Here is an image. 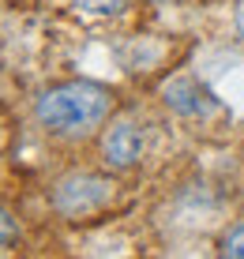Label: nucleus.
<instances>
[{"mask_svg": "<svg viewBox=\"0 0 244 259\" xmlns=\"http://www.w3.org/2000/svg\"><path fill=\"white\" fill-rule=\"evenodd\" d=\"M109 105H113L109 91H102L98 83H60V87H49L38 98L34 117L53 136L83 139L105 120Z\"/></svg>", "mask_w": 244, "mask_h": 259, "instance_id": "1", "label": "nucleus"}, {"mask_svg": "<svg viewBox=\"0 0 244 259\" xmlns=\"http://www.w3.org/2000/svg\"><path fill=\"white\" fill-rule=\"evenodd\" d=\"M109 195H113L109 181L90 177V173H71V177H64V181L57 184L53 203H57V210L68 214V218H83V214H94L98 207H105Z\"/></svg>", "mask_w": 244, "mask_h": 259, "instance_id": "2", "label": "nucleus"}, {"mask_svg": "<svg viewBox=\"0 0 244 259\" xmlns=\"http://www.w3.org/2000/svg\"><path fill=\"white\" fill-rule=\"evenodd\" d=\"M161 98H166V105L180 117H207V113L218 109V102H214V94L207 91L203 83H195V79H173V83L161 87Z\"/></svg>", "mask_w": 244, "mask_h": 259, "instance_id": "3", "label": "nucleus"}, {"mask_svg": "<svg viewBox=\"0 0 244 259\" xmlns=\"http://www.w3.org/2000/svg\"><path fill=\"white\" fill-rule=\"evenodd\" d=\"M102 154L113 169H132L143 158V132L135 128L132 120L109 124V132H105V139H102Z\"/></svg>", "mask_w": 244, "mask_h": 259, "instance_id": "4", "label": "nucleus"}, {"mask_svg": "<svg viewBox=\"0 0 244 259\" xmlns=\"http://www.w3.org/2000/svg\"><path fill=\"white\" fill-rule=\"evenodd\" d=\"M79 12H90V15H116L124 8V0H71Z\"/></svg>", "mask_w": 244, "mask_h": 259, "instance_id": "5", "label": "nucleus"}, {"mask_svg": "<svg viewBox=\"0 0 244 259\" xmlns=\"http://www.w3.org/2000/svg\"><path fill=\"white\" fill-rule=\"evenodd\" d=\"M222 255H229V259H244V226H233L229 233L222 237Z\"/></svg>", "mask_w": 244, "mask_h": 259, "instance_id": "6", "label": "nucleus"}, {"mask_svg": "<svg viewBox=\"0 0 244 259\" xmlns=\"http://www.w3.org/2000/svg\"><path fill=\"white\" fill-rule=\"evenodd\" d=\"M0 226H4V248H12L15 244V218H12V210L0 214Z\"/></svg>", "mask_w": 244, "mask_h": 259, "instance_id": "7", "label": "nucleus"}]
</instances>
